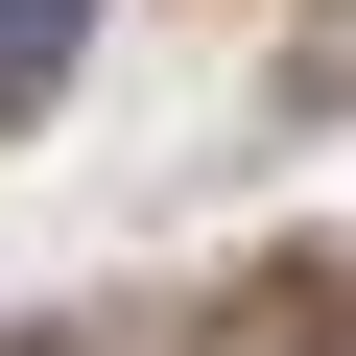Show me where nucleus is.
Instances as JSON below:
<instances>
[{"mask_svg": "<svg viewBox=\"0 0 356 356\" xmlns=\"http://www.w3.org/2000/svg\"><path fill=\"white\" fill-rule=\"evenodd\" d=\"M72 48H95V0H0V119H24V95H48Z\"/></svg>", "mask_w": 356, "mask_h": 356, "instance_id": "f257e3e1", "label": "nucleus"}]
</instances>
